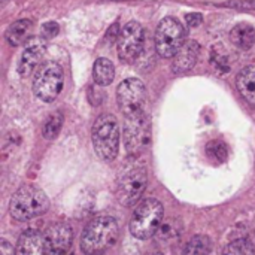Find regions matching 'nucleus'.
<instances>
[{
    "mask_svg": "<svg viewBox=\"0 0 255 255\" xmlns=\"http://www.w3.org/2000/svg\"><path fill=\"white\" fill-rule=\"evenodd\" d=\"M145 31L137 21H130L123 28L118 39V55L123 61H134L143 49Z\"/></svg>",
    "mask_w": 255,
    "mask_h": 255,
    "instance_id": "9d476101",
    "label": "nucleus"
},
{
    "mask_svg": "<svg viewBox=\"0 0 255 255\" xmlns=\"http://www.w3.org/2000/svg\"><path fill=\"white\" fill-rule=\"evenodd\" d=\"M200 46L196 40H188L184 43V46L178 51V54L173 57L172 69L175 73H187L190 72L199 58Z\"/></svg>",
    "mask_w": 255,
    "mask_h": 255,
    "instance_id": "ddd939ff",
    "label": "nucleus"
},
{
    "mask_svg": "<svg viewBox=\"0 0 255 255\" xmlns=\"http://www.w3.org/2000/svg\"><path fill=\"white\" fill-rule=\"evenodd\" d=\"M236 84L242 97L250 105L255 106V66L244 67L238 75Z\"/></svg>",
    "mask_w": 255,
    "mask_h": 255,
    "instance_id": "2eb2a0df",
    "label": "nucleus"
},
{
    "mask_svg": "<svg viewBox=\"0 0 255 255\" xmlns=\"http://www.w3.org/2000/svg\"><path fill=\"white\" fill-rule=\"evenodd\" d=\"M0 255H15V250L9 245V242L1 241L0 242Z\"/></svg>",
    "mask_w": 255,
    "mask_h": 255,
    "instance_id": "cd10ccee",
    "label": "nucleus"
},
{
    "mask_svg": "<svg viewBox=\"0 0 255 255\" xmlns=\"http://www.w3.org/2000/svg\"><path fill=\"white\" fill-rule=\"evenodd\" d=\"M64 73L58 63L46 61L43 63L34 75L33 91L45 103L54 102L63 90Z\"/></svg>",
    "mask_w": 255,
    "mask_h": 255,
    "instance_id": "39448f33",
    "label": "nucleus"
},
{
    "mask_svg": "<svg viewBox=\"0 0 255 255\" xmlns=\"http://www.w3.org/2000/svg\"><path fill=\"white\" fill-rule=\"evenodd\" d=\"M58 31H60V27L55 21H48L42 25V34L45 37H54L58 34Z\"/></svg>",
    "mask_w": 255,
    "mask_h": 255,
    "instance_id": "393cba45",
    "label": "nucleus"
},
{
    "mask_svg": "<svg viewBox=\"0 0 255 255\" xmlns=\"http://www.w3.org/2000/svg\"><path fill=\"white\" fill-rule=\"evenodd\" d=\"M206 154L211 160L217 163H224L229 157V149L223 140H212L206 145Z\"/></svg>",
    "mask_w": 255,
    "mask_h": 255,
    "instance_id": "4be33fe9",
    "label": "nucleus"
},
{
    "mask_svg": "<svg viewBox=\"0 0 255 255\" xmlns=\"http://www.w3.org/2000/svg\"><path fill=\"white\" fill-rule=\"evenodd\" d=\"M61 127H63V115L60 112H54L49 115V118L45 121L43 124V137L48 139V140H52L58 136V133L61 131Z\"/></svg>",
    "mask_w": 255,
    "mask_h": 255,
    "instance_id": "aec40b11",
    "label": "nucleus"
},
{
    "mask_svg": "<svg viewBox=\"0 0 255 255\" xmlns=\"http://www.w3.org/2000/svg\"><path fill=\"white\" fill-rule=\"evenodd\" d=\"M155 49L164 58H172L185 43V28L175 16L164 18L155 30Z\"/></svg>",
    "mask_w": 255,
    "mask_h": 255,
    "instance_id": "0eeeda50",
    "label": "nucleus"
},
{
    "mask_svg": "<svg viewBox=\"0 0 255 255\" xmlns=\"http://www.w3.org/2000/svg\"><path fill=\"white\" fill-rule=\"evenodd\" d=\"M15 255H45V238L37 230L24 232L18 239Z\"/></svg>",
    "mask_w": 255,
    "mask_h": 255,
    "instance_id": "4468645a",
    "label": "nucleus"
},
{
    "mask_svg": "<svg viewBox=\"0 0 255 255\" xmlns=\"http://www.w3.org/2000/svg\"><path fill=\"white\" fill-rule=\"evenodd\" d=\"M223 255H255V247L250 239H238L224 248Z\"/></svg>",
    "mask_w": 255,
    "mask_h": 255,
    "instance_id": "412c9836",
    "label": "nucleus"
},
{
    "mask_svg": "<svg viewBox=\"0 0 255 255\" xmlns=\"http://www.w3.org/2000/svg\"><path fill=\"white\" fill-rule=\"evenodd\" d=\"M148 255H163V254H160V253H152V254H148Z\"/></svg>",
    "mask_w": 255,
    "mask_h": 255,
    "instance_id": "c85d7f7f",
    "label": "nucleus"
},
{
    "mask_svg": "<svg viewBox=\"0 0 255 255\" xmlns=\"http://www.w3.org/2000/svg\"><path fill=\"white\" fill-rule=\"evenodd\" d=\"M212 64H214L218 70H221V72H229V70H230L227 55H226V54H220V52L215 51V49H214V52H212Z\"/></svg>",
    "mask_w": 255,
    "mask_h": 255,
    "instance_id": "b1692460",
    "label": "nucleus"
},
{
    "mask_svg": "<svg viewBox=\"0 0 255 255\" xmlns=\"http://www.w3.org/2000/svg\"><path fill=\"white\" fill-rule=\"evenodd\" d=\"M185 19L188 22V25L191 27H197L203 22V15L202 13H197V12H193V13H187L185 15Z\"/></svg>",
    "mask_w": 255,
    "mask_h": 255,
    "instance_id": "bb28decb",
    "label": "nucleus"
},
{
    "mask_svg": "<svg viewBox=\"0 0 255 255\" xmlns=\"http://www.w3.org/2000/svg\"><path fill=\"white\" fill-rule=\"evenodd\" d=\"M43 54H45V43L43 42L33 40L31 43H28L24 48L21 58L18 61V73L24 78L31 75L34 67L42 61Z\"/></svg>",
    "mask_w": 255,
    "mask_h": 255,
    "instance_id": "f8f14e48",
    "label": "nucleus"
},
{
    "mask_svg": "<svg viewBox=\"0 0 255 255\" xmlns=\"http://www.w3.org/2000/svg\"><path fill=\"white\" fill-rule=\"evenodd\" d=\"M45 255H73V230L66 223L52 224L45 233Z\"/></svg>",
    "mask_w": 255,
    "mask_h": 255,
    "instance_id": "9b49d317",
    "label": "nucleus"
},
{
    "mask_svg": "<svg viewBox=\"0 0 255 255\" xmlns=\"http://www.w3.org/2000/svg\"><path fill=\"white\" fill-rule=\"evenodd\" d=\"M91 136L94 151L100 160L112 161L117 158L120 148V124L114 115H100L93 124Z\"/></svg>",
    "mask_w": 255,
    "mask_h": 255,
    "instance_id": "7ed1b4c3",
    "label": "nucleus"
},
{
    "mask_svg": "<svg viewBox=\"0 0 255 255\" xmlns=\"http://www.w3.org/2000/svg\"><path fill=\"white\" fill-rule=\"evenodd\" d=\"M211 248H212L211 239L205 235H197L185 245L184 255H209Z\"/></svg>",
    "mask_w": 255,
    "mask_h": 255,
    "instance_id": "6ab92c4d",
    "label": "nucleus"
},
{
    "mask_svg": "<svg viewBox=\"0 0 255 255\" xmlns=\"http://www.w3.org/2000/svg\"><path fill=\"white\" fill-rule=\"evenodd\" d=\"M49 209V200L46 194L34 187L24 185L21 187L10 199L9 212L16 221H28L36 217L43 215Z\"/></svg>",
    "mask_w": 255,
    "mask_h": 255,
    "instance_id": "f03ea898",
    "label": "nucleus"
},
{
    "mask_svg": "<svg viewBox=\"0 0 255 255\" xmlns=\"http://www.w3.org/2000/svg\"><path fill=\"white\" fill-rule=\"evenodd\" d=\"M230 39L239 49H251L255 43V28L248 22H239L232 28Z\"/></svg>",
    "mask_w": 255,
    "mask_h": 255,
    "instance_id": "dca6fc26",
    "label": "nucleus"
},
{
    "mask_svg": "<svg viewBox=\"0 0 255 255\" xmlns=\"http://www.w3.org/2000/svg\"><path fill=\"white\" fill-rule=\"evenodd\" d=\"M181 230H182V226L179 221H176L175 218H170L167 220L166 223H163L158 229V236L164 241H172V239H176L181 236Z\"/></svg>",
    "mask_w": 255,
    "mask_h": 255,
    "instance_id": "5701e85b",
    "label": "nucleus"
},
{
    "mask_svg": "<svg viewBox=\"0 0 255 255\" xmlns=\"http://www.w3.org/2000/svg\"><path fill=\"white\" fill-rule=\"evenodd\" d=\"M117 102L126 118H136L145 115L146 88L142 81L128 78L123 81L117 90Z\"/></svg>",
    "mask_w": 255,
    "mask_h": 255,
    "instance_id": "423d86ee",
    "label": "nucleus"
},
{
    "mask_svg": "<svg viewBox=\"0 0 255 255\" xmlns=\"http://www.w3.org/2000/svg\"><path fill=\"white\" fill-rule=\"evenodd\" d=\"M120 235V227L112 217H96L82 232L81 250L85 255H100L114 247Z\"/></svg>",
    "mask_w": 255,
    "mask_h": 255,
    "instance_id": "f257e3e1",
    "label": "nucleus"
},
{
    "mask_svg": "<svg viewBox=\"0 0 255 255\" xmlns=\"http://www.w3.org/2000/svg\"><path fill=\"white\" fill-rule=\"evenodd\" d=\"M151 140V123L148 115L126 118L124 124V143L128 155H140L149 145Z\"/></svg>",
    "mask_w": 255,
    "mask_h": 255,
    "instance_id": "6e6552de",
    "label": "nucleus"
},
{
    "mask_svg": "<svg viewBox=\"0 0 255 255\" xmlns=\"http://www.w3.org/2000/svg\"><path fill=\"white\" fill-rule=\"evenodd\" d=\"M146 185H148V175L145 169L137 167V169L127 172L118 184L117 197L120 203L124 206L136 205L142 199L146 190Z\"/></svg>",
    "mask_w": 255,
    "mask_h": 255,
    "instance_id": "1a4fd4ad",
    "label": "nucleus"
},
{
    "mask_svg": "<svg viewBox=\"0 0 255 255\" xmlns=\"http://www.w3.org/2000/svg\"><path fill=\"white\" fill-rule=\"evenodd\" d=\"M30 31H31V21L30 19H18L7 27L4 37L9 45L19 46L27 40Z\"/></svg>",
    "mask_w": 255,
    "mask_h": 255,
    "instance_id": "f3484780",
    "label": "nucleus"
},
{
    "mask_svg": "<svg viewBox=\"0 0 255 255\" xmlns=\"http://www.w3.org/2000/svg\"><path fill=\"white\" fill-rule=\"evenodd\" d=\"M163 205L157 199H145L134 209L130 220V232L134 238L145 241L158 233L163 220Z\"/></svg>",
    "mask_w": 255,
    "mask_h": 255,
    "instance_id": "20e7f679",
    "label": "nucleus"
},
{
    "mask_svg": "<svg viewBox=\"0 0 255 255\" xmlns=\"http://www.w3.org/2000/svg\"><path fill=\"white\" fill-rule=\"evenodd\" d=\"M120 28H118V22H114L111 27H109V30L106 31V40H108V43H114L115 40H118L120 39Z\"/></svg>",
    "mask_w": 255,
    "mask_h": 255,
    "instance_id": "a878e982",
    "label": "nucleus"
},
{
    "mask_svg": "<svg viewBox=\"0 0 255 255\" xmlns=\"http://www.w3.org/2000/svg\"><path fill=\"white\" fill-rule=\"evenodd\" d=\"M93 76H94V81H96L97 85H102V87L109 85L115 78L114 63L109 58H105V57L97 58L96 63H94V67H93Z\"/></svg>",
    "mask_w": 255,
    "mask_h": 255,
    "instance_id": "a211bd4d",
    "label": "nucleus"
}]
</instances>
